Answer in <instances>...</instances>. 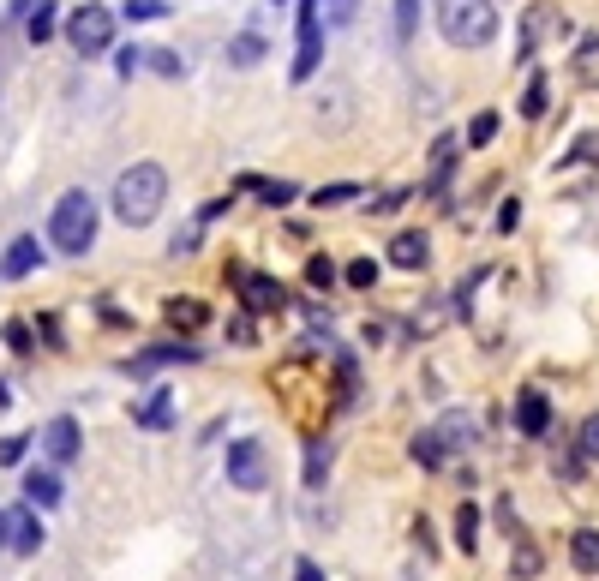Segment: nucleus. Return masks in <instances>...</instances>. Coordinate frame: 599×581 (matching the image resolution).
Masks as SVG:
<instances>
[{
	"label": "nucleus",
	"mask_w": 599,
	"mask_h": 581,
	"mask_svg": "<svg viewBox=\"0 0 599 581\" xmlns=\"http://www.w3.org/2000/svg\"><path fill=\"white\" fill-rule=\"evenodd\" d=\"M348 282H354V288H372V282H378V264H372V258H354V264H348Z\"/></svg>",
	"instance_id": "obj_31"
},
{
	"label": "nucleus",
	"mask_w": 599,
	"mask_h": 581,
	"mask_svg": "<svg viewBox=\"0 0 599 581\" xmlns=\"http://www.w3.org/2000/svg\"><path fill=\"white\" fill-rule=\"evenodd\" d=\"M234 282H240V294H246V306H252V312H282V306H288L282 282H276V276H264V270H246V276H234Z\"/></svg>",
	"instance_id": "obj_7"
},
{
	"label": "nucleus",
	"mask_w": 599,
	"mask_h": 581,
	"mask_svg": "<svg viewBox=\"0 0 599 581\" xmlns=\"http://www.w3.org/2000/svg\"><path fill=\"white\" fill-rule=\"evenodd\" d=\"M66 42H72L84 60L108 54V48H114V12H108L102 0H84L78 12H66Z\"/></svg>",
	"instance_id": "obj_4"
},
{
	"label": "nucleus",
	"mask_w": 599,
	"mask_h": 581,
	"mask_svg": "<svg viewBox=\"0 0 599 581\" xmlns=\"http://www.w3.org/2000/svg\"><path fill=\"white\" fill-rule=\"evenodd\" d=\"M516 426H522L528 438H546V426H552V402H546L540 390H522V396H516Z\"/></svg>",
	"instance_id": "obj_11"
},
{
	"label": "nucleus",
	"mask_w": 599,
	"mask_h": 581,
	"mask_svg": "<svg viewBox=\"0 0 599 581\" xmlns=\"http://www.w3.org/2000/svg\"><path fill=\"white\" fill-rule=\"evenodd\" d=\"M456 546H462V552H474V546H480V510H474V504H462V510H456Z\"/></svg>",
	"instance_id": "obj_21"
},
{
	"label": "nucleus",
	"mask_w": 599,
	"mask_h": 581,
	"mask_svg": "<svg viewBox=\"0 0 599 581\" xmlns=\"http://www.w3.org/2000/svg\"><path fill=\"white\" fill-rule=\"evenodd\" d=\"M0 408H6V384H0Z\"/></svg>",
	"instance_id": "obj_41"
},
{
	"label": "nucleus",
	"mask_w": 599,
	"mask_h": 581,
	"mask_svg": "<svg viewBox=\"0 0 599 581\" xmlns=\"http://www.w3.org/2000/svg\"><path fill=\"white\" fill-rule=\"evenodd\" d=\"M414 462H420V468H444V462H450V438H444L438 426L420 432V438H414Z\"/></svg>",
	"instance_id": "obj_16"
},
{
	"label": "nucleus",
	"mask_w": 599,
	"mask_h": 581,
	"mask_svg": "<svg viewBox=\"0 0 599 581\" xmlns=\"http://www.w3.org/2000/svg\"><path fill=\"white\" fill-rule=\"evenodd\" d=\"M42 450H48V462H54V468H72V462H78V450H84V438H78V420H72V414L48 420V432H42Z\"/></svg>",
	"instance_id": "obj_6"
},
{
	"label": "nucleus",
	"mask_w": 599,
	"mask_h": 581,
	"mask_svg": "<svg viewBox=\"0 0 599 581\" xmlns=\"http://www.w3.org/2000/svg\"><path fill=\"white\" fill-rule=\"evenodd\" d=\"M36 546H42V522H36L30 510H6V552L30 558Z\"/></svg>",
	"instance_id": "obj_10"
},
{
	"label": "nucleus",
	"mask_w": 599,
	"mask_h": 581,
	"mask_svg": "<svg viewBox=\"0 0 599 581\" xmlns=\"http://www.w3.org/2000/svg\"><path fill=\"white\" fill-rule=\"evenodd\" d=\"M294 581H324V570H318L312 558H300V564H294Z\"/></svg>",
	"instance_id": "obj_39"
},
{
	"label": "nucleus",
	"mask_w": 599,
	"mask_h": 581,
	"mask_svg": "<svg viewBox=\"0 0 599 581\" xmlns=\"http://www.w3.org/2000/svg\"><path fill=\"white\" fill-rule=\"evenodd\" d=\"M24 450H30V438H0V468H18Z\"/></svg>",
	"instance_id": "obj_33"
},
{
	"label": "nucleus",
	"mask_w": 599,
	"mask_h": 581,
	"mask_svg": "<svg viewBox=\"0 0 599 581\" xmlns=\"http://www.w3.org/2000/svg\"><path fill=\"white\" fill-rule=\"evenodd\" d=\"M6 342H12L18 354H30V330H24V324H6Z\"/></svg>",
	"instance_id": "obj_38"
},
{
	"label": "nucleus",
	"mask_w": 599,
	"mask_h": 581,
	"mask_svg": "<svg viewBox=\"0 0 599 581\" xmlns=\"http://www.w3.org/2000/svg\"><path fill=\"white\" fill-rule=\"evenodd\" d=\"M552 18H558V12H552V6H534V12H528V18H522V42H516V60H528V54H534V48H540V30H546V24H552Z\"/></svg>",
	"instance_id": "obj_17"
},
{
	"label": "nucleus",
	"mask_w": 599,
	"mask_h": 581,
	"mask_svg": "<svg viewBox=\"0 0 599 581\" xmlns=\"http://www.w3.org/2000/svg\"><path fill=\"white\" fill-rule=\"evenodd\" d=\"M222 468H228V486H240V492H264L270 486V456H264L258 438H234Z\"/></svg>",
	"instance_id": "obj_5"
},
{
	"label": "nucleus",
	"mask_w": 599,
	"mask_h": 581,
	"mask_svg": "<svg viewBox=\"0 0 599 581\" xmlns=\"http://www.w3.org/2000/svg\"><path fill=\"white\" fill-rule=\"evenodd\" d=\"M540 564H546V558H540L534 546H522V552L510 558V570H516V576H522V581H528V576H540Z\"/></svg>",
	"instance_id": "obj_29"
},
{
	"label": "nucleus",
	"mask_w": 599,
	"mask_h": 581,
	"mask_svg": "<svg viewBox=\"0 0 599 581\" xmlns=\"http://www.w3.org/2000/svg\"><path fill=\"white\" fill-rule=\"evenodd\" d=\"M570 558H576V570L599 576V534H594V528H582V534L570 540Z\"/></svg>",
	"instance_id": "obj_20"
},
{
	"label": "nucleus",
	"mask_w": 599,
	"mask_h": 581,
	"mask_svg": "<svg viewBox=\"0 0 599 581\" xmlns=\"http://www.w3.org/2000/svg\"><path fill=\"white\" fill-rule=\"evenodd\" d=\"M516 222H522V204H516V198H510V204H504V210H498V228H504V234H516Z\"/></svg>",
	"instance_id": "obj_37"
},
{
	"label": "nucleus",
	"mask_w": 599,
	"mask_h": 581,
	"mask_svg": "<svg viewBox=\"0 0 599 581\" xmlns=\"http://www.w3.org/2000/svg\"><path fill=\"white\" fill-rule=\"evenodd\" d=\"M306 282H312V288H330V282H336V264H330V258H312V264H306Z\"/></svg>",
	"instance_id": "obj_30"
},
{
	"label": "nucleus",
	"mask_w": 599,
	"mask_h": 581,
	"mask_svg": "<svg viewBox=\"0 0 599 581\" xmlns=\"http://www.w3.org/2000/svg\"><path fill=\"white\" fill-rule=\"evenodd\" d=\"M342 6H348V0H342Z\"/></svg>",
	"instance_id": "obj_42"
},
{
	"label": "nucleus",
	"mask_w": 599,
	"mask_h": 581,
	"mask_svg": "<svg viewBox=\"0 0 599 581\" xmlns=\"http://www.w3.org/2000/svg\"><path fill=\"white\" fill-rule=\"evenodd\" d=\"M48 240H54V252H66V258H84V252L96 246V198H90L84 186H72V192L54 204Z\"/></svg>",
	"instance_id": "obj_2"
},
{
	"label": "nucleus",
	"mask_w": 599,
	"mask_h": 581,
	"mask_svg": "<svg viewBox=\"0 0 599 581\" xmlns=\"http://www.w3.org/2000/svg\"><path fill=\"white\" fill-rule=\"evenodd\" d=\"M126 18H132V24H144V18H168V6H162V0H126Z\"/></svg>",
	"instance_id": "obj_28"
},
{
	"label": "nucleus",
	"mask_w": 599,
	"mask_h": 581,
	"mask_svg": "<svg viewBox=\"0 0 599 581\" xmlns=\"http://www.w3.org/2000/svg\"><path fill=\"white\" fill-rule=\"evenodd\" d=\"M54 24H60L54 0H36V6H24V36H30V42H48V36H54Z\"/></svg>",
	"instance_id": "obj_15"
},
{
	"label": "nucleus",
	"mask_w": 599,
	"mask_h": 581,
	"mask_svg": "<svg viewBox=\"0 0 599 581\" xmlns=\"http://www.w3.org/2000/svg\"><path fill=\"white\" fill-rule=\"evenodd\" d=\"M438 30L456 48H480L498 36V6L492 0H438Z\"/></svg>",
	"instance_id": "obj_3"
},
{
	"label": "nucleus",
	"mask_w": 599,
	"mask_h": 581,
	"mask_svg": "<svg viewBox=\"0 0 599 581\" xmlns=\"http://www.w3.org/2000/svg\"><path fill=\"white\" fill-rule=\"evenodd\" d=\"M564 162H599V132H588V138H582V144H576Z\"/></svg>",
	"instance_id": "obj_35"
},
{
	"label": "nucleus",
	"mask_w": 599,
	"mask_h": 581,
	"mask_svg": "<svg viewBox=\"0 0 599 581\" xmlns=\"http://www.w3.org/2000/svg\"><path fill=\"white\" fill-rule=\"evenodd\" d=\"M522 114H528V120L546 114V78H528V90H522Z\"/></svg>",
	"instance_id": "obj_24"
},
{
	"label": "nucleus",
	"mask_w": 599,
	"mask_h": 581,
	"mask_svg": "<svg viewBox=\"0 0 599 581\" xmlns=\"http://www.w3.org/2000/svg\"><path fill=\"white\" fill-rule=\"evenodd\" d=\"M162 318H168L174 330H198L210 312H204V300H168V306H162Z\"/></svg>",
	"instance_id": "obj_19"
},
{
	"label": "nucleus",
	"mask_w": 599,
	"mask_h": 581,
	"mask_svg": "<svg viewBox=\"0 0 599 581\" xmlns=\"http://www.w3.org/2000/svg\"><path fill=\"white\" fill-rule=\"evenodd\" d=\"M192 360H198V348H192V342L150 348V354H132V360H126V378H150V372H162V366H192Z\"/></svg>",
	"instance_id": "obj_8"
},
{
	"label": "nucleus",
	"mask_w": 599,
	"mask_h": 581,
	"mask_svg": "<svg viewBox=\"0 0 599 581\" xmlns=\"http://www.w3.org/2000/svg\"><path fill=\"white\" fill-rule=\"evenodd\" d=\"M576 444H582V456H599V414L582 420V438H576Z\"/></svg>",
	"instance_id": "obj_34"
},
{
	"label": "nucleus",
	"mask_w": 599,
	"mask_h": 581,
	"mask_svg": "<svg viewBox=\"0 0 599 581\" xmlns=\"http://www.w3.org/2000/svg\"><path fill=\"white\" fill-rule=\"evenodd\" d=\"M324 468H330V450H324V444H312V456H306V486H318V480H324Z\"/></svg>",
	"instance_id": "obj_32"
},
{
	"label": "nucleus",
	"mask_w": 599,
	"mask_h": 581,
	"mask_svg": "<svg viewBox=\"0 0 599 581\" xmlns=\"http://www.w3.org/2000/svg\"><path fill=\"white\" fill-rule=\"evenodd\" d=\"M144 66H150V72H162V78H180V72H186V66H180V54H168V48L144 54Z\"/></svg>",
	"instance_id": "obj_25"
},
{
	"label": "nucleus",
	"mask_w": 599,
	"mask_h": 581,
	"mask_svg": "<svg viewBox=\"0 0 599 581\" xmlns=\"http://www.w3.org/2000/svg\"><path fill=\"white\" fill-rule=\"evenodd\" d=\"M24 498H30V510H54L60 504V474L54 468H30L24 474Z\"/></svg>",
	"instance_id": "obj_13"
},
{
	"label": "nucleus",
	"mask_w": 599,
	"mask_h": 581,
	"mask_svg": "<svg viewBox=\"0 0 599 581\" xmlns=\"http://www.w3.org/2000/svg\"><path fill=\"white\" fill-rule=\"evenodd\" d=\"M162 198H168V168H162V162H132V168L114 180V216H120L126 228H150L156 210H162Z\"/></svg>",
	"instance_id": "obj_1"
},
{
	"label": "nucleus",
	"mask_w": 599,
	"mask_h": 581,
	"mask_svg": "<svg viewBox=\"0 0 599 581\" xmlns=\"http://www.w3.org/2000/svg\"><path fill=\"white\" fill-rule=\"evenodd\" d=\"M264 48H270V42H264L258 30H240V36L228 42V66H258V60H264Z\"/></svg>",
	"instance_id": "obj_18"
},
{
	"label": "nucleus",
	"mask_w": 599,
	"mask_h": 581,
	"mask_svg": "<svg viewBox=\"0 0 599 581\" xmlns=\"http://www.w3.org/2000/svg\"><path fill=\"white\" fill-rule=\"evenodd\" d=\"M114 66H120V78H132V72L144 66V54H138V48H120V54H114Z\"/></svg>",
	"instance_id": "obj_36"
},
{
	"label": "nucleus",
	"mask_w": 599,
	"mask_h": 581,
	"mask_svg": "<svg viewBox=\"0 0 599 581\" xmlns=\"http://www.w3.org/2000/svg\"><path fill=\"white\" fill-rule=\"evenodd\" d=\"M420 30V0H396V42H414Z\"/></svg>",
	"instance_id": "obj_22"
},
{
	"label": "nucleus",
	"mask_w": 599,
	"mask_h": 581,
	"mask_svg": "<svg viewBox=\"0 0 599 581\" xmlns=\"http://www.w3.org/2000/svg\"><path fill=\"white\" fill-rule=\"evenodd\" d=\"M348 198H360V186H348V180H342V186H318V192H312V204H318V210H324V204H348Z\"/></svg>",
	"instance_id": "obj_27"
},
{
	"label": "nucleus",
	"mask_w": 599,
	"mask_h": 581,
	"mask_svg": "<svg viewBox=\"0 0 599 581\" xmlns=\"http://www.w3.org/2000/svg\"><path fill=\"white\" fill-rule=\"evenodd\" d=\"M246 186H252L264 204H294V186H288V180H246Z\"/></svg>",
	"instance_id": "obj_23"
},
{
	"label": "nucleus",
	"mask_w": 599,
	"mask_h": 581,
	"mask_svg": "<svg viewBox=\"0 0 599 581\" xmlns=\"http://www.w3.org/2000/svg\"><path fill=\"white\" fill-rule=\"evenodd\" d=\"M36 264H42V240H36V234H18V240L6 246V258H0V276H6V282H24Z\"/></svg>",
	"instance_id": "obj_9"
},
{
	"label": "nucleus",
	"mask_w": 599,
	"mask_h": 581,
	"mask_svg": "<svg viewBox=\"0 0 599 581\" xmlns=\"http://www.w3.org/2000/svg\"><path fill=\"white\" fill-rule=\"evenodd\" d=\"M426 258H432V246H426V234H414V228H402V234L390 240V264H402V270H426Z\"/></svg>",
	"instance_id": "obj_12"
},
{
	"label": "nucleus",
	"mask_w": 599,
	"mask_h": 581,
	"mask_svg": "<svg viewBox=\"0 0 599 581\" xmlns=\"http://www.w3.org/2000/svg\"><path fill=\"white\" fill-rule=\"evenodd\" d=\"M0 546H6V510H0Z\"/></svg>",
	"instance_id": "obj_40"
},
{
	"label": "nucleus",
	"mask_w": 599,
	"mask_h": 581,
	"mask_svg": "<svg viewBox=\"0 0 599 581\" xmlns=\"http://www.w3.org/2000/svg\"><path fill=\"white\" fill-rule=\"evenodd\" d=\"M498 138V114H474V126H468V144L480 150V144H492Z\"/></svg>",
	"instance_id": "obj_26"
},
{
	"label": "nucleus",
	"mask_w": 599,
	"mask_h": 581,
	"mask_svg": "<svg viewBox=\"0 0 599 581\" xmlns=\"http://www.w3.org/2000/svg\"><path fill=\"white\" fill-rule=\"evenodd\" d=\"M132 420H138L144 432H168V426H174V396H168V390H156V396H150Z\"/></svg>",
	"instance_id": "obj_14"
}]
</instances>
